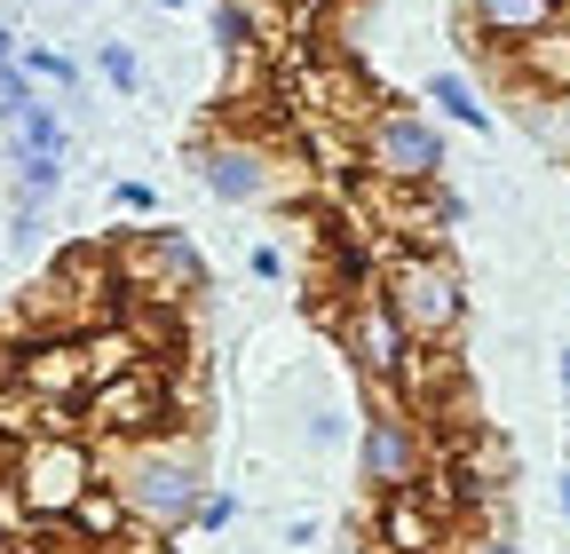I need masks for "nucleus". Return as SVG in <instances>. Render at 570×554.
<instances>
[{"label": "nucleus", "mask_w": 570, "mask_h": 554, "mask_svg": "<svg viewBox=\"0 0 570 554\" xmlns=\"http://www.w3.org/2000/svg\"><path fill=\"white\" fill-rule=\"evenodd\" d=\"M554 499H562V515H570V467H562V483H554Z\"/></svg>", "instance_id": "nucleus-27"}, {"label": "nucleus", "mask_w": 570, "mask_h": 554, "mask_svg": "<svg viewBox=\"0 0 570 554\" xmlns=\"http://www.w3.org/2000/svg\"><path fill=\"white\" fill-rule=\"evenodd\" d=\"M190 175L223 206H269L285 190V159H277V144H262V135H198Z\"/></svg>", "instance_id": "nucleus-9"}, {"label": "nucleus", "mask_w": 570, "mask_h": 554, "mask_svg": "<svg viewBox=\"0 0 570 554\" xmlns=\"http://www.w3.org/2000/svg\"><path fill=\"white\" fill-rule=\"evenodd\" d=\"M56 531H63V538H80V546H127L135 515H127V499L111 492V483H88V492H80V507H71Z\"/></svg>", "instance_id": "nucleus-14"}, {"label": "nucleus", "mask_w": 570, "mask_h": 554, "mask_svg": "<svg viewBox=\"0 0 570 554\" xmlns=\"http://www.w3.org/2000/svg\"><path fill=\"white\" fill-rule=\"evenodd\" d=\"M554 380H562V396H570V349H562V365H554Z\"/></svg>", "instance_id": "nucleus-28"}, {"label": "nucleus", "mask_w": 570, "mask_h": 554, "mask_svg": "<svg viewBox=\"0 0 570 554\" xmlns=\"http://www.w3.org/2000/svg\"><path fill=\"white\" fill-rule=\"evenodd\" d=\"M436 467V436H428V412L404 388H365V428H356V483L381 492H412V483Z\"/></svg>", "instance_id": "nucleus-4"}, {"label": "nucleus", "mask_w": 570, "mask_h": 554, "mask_svg": "<svg viewBox=\"0 0 570 554\" xmlns=\"http://www.w3.org/2000/svg\"><path fill=\"white\" fill-rule=\"evenodd\" d=\"M230 523H238V499L230 492H206L198 499V531H230Z\"/></svg>", "instance_id": "nucleus-22"}, {"label": "nucleus", "mask_w": 570, "mask_h": 554, "mask_svg": "<svg viewBox=\"0 0 570 554\" xmlns=\"http://www.w3.org/2000/svg\"><path fill=\"white\" fill-rule=\"evenodd\" d=\"M428 111H444L452 127H468V135H491V103L475 96V80L468 72H452V63H444V72H428Z\"/></svg>", "instance_id": "nucleus-16"}, {"label": "nucleus", "mask_w": 570, "mask_h": 554, "mask_svg": "<svg viewBox=\"0 0 570 554\" xmlns=\"http://www.w3.org/2000/svg\"><path fill=\"white\" fill-rule=\"evenodd\" d=\"M562 9H570V0H562Z\"/></svg>", "instance_id": "nucleus-30"}, {"label": "nucleus", "mask_w": 570, "mask_h": 554, "mask_svg": "<svg viewBox=\"0 0 570 554\" xmlns=\"http://www.w3.org/2000/svg\"><path fill=\"white\" fill-rule=\"evenodd\" d=\"M0 475L17 483V499L32 507V523L56 531L71 507H80L88 483H104V444L88 428H32V436H17V452H9Z\"/></svg>", "instance_id": "nucleus-3"}, {"label": "nucleus", "mask_w": 570, "mask_h": 554, "mask_svg": "<svg viewBox=\"0 0 570 554\" xmlns=\"http://www.w3.org/2000/svg\"><path fill=\"white\" fill-rule=\"evenodd\" d=\"M111 269H119V301H151V309H190L206 294V254L190 230H127L111 246Z\"/></svg>", "instance_id": "nucleus-7"}, {"label": "nucleus", "mask_w": 570, "mask_h": 554, "mask_svg": "<svg viewBox=\"0 0 570 554\" xmlns=\"http://www.w3.org/2000/svg\"><path fill=\"white\" fill-rule=\"evenodd\" d=\"M333 340H341V357L356 365V380H365V388H404V373H412V357H420V340L396 325V309L381 301V286L348 294V301L333 309Z\"/></svg>", "instance_id": "nucleus-8"}, {"label": "nucleus", "mask_w": 570, "mask_h": 554, "mask_svg": "<svg viewBox=\"0 0 570 554\" xmlns=\"http://www.w3.org/2000/svg\"><path fill=\"white\" fill-rule=\"evenodd\" d=\"M333 554H373V546H333Z\"/></svg>", "instance_id": "nucleus-29"}, {"label": "nucleus", "mask_w": 570, "mask_h": 554, "mask_svg": "<svg viewBox=\"0 0 570 554\" xmlns=\"http://www.w3.org/2000/svg\"><path fill=\"white\" fill-rule=\"evenodd\" d=\"M381 301L396 309V325L420 349H452L468 333V277L444 246H389L381 261Z\"/></svg>", "instance_id": "nucleus-2"}, {"label": "nucleus", "mask_w": 570, "mask_h": 554, "mask_svg": "<svg viewBox=\"0 0 570 554\" xmlns=\"http://www.w3.org/2000/svg\"><path fill=\"white\" fill-rule=\"evenodd\" d=\"M111 206H119V215H159V190L127 175V182H111Z\"/></svg>", "instance_id": "nucleus-21"}, {"label": "nucleus", "mask_w": 570, "mask_h": 554, "mask_svg": "<svg viewBox=\"0 0 570 554\" xmlns=\"http://www.w3.org/2000/svg\"><path fill=\"white\" fill-rule=\"evenodd\" d=\"M515 127L539 144V159L570 167V96H523L515 88Z\"/></svg>", "instance_id": "nucleus-15"}, {"label": "nucleus", "mask_w": 570, "mask_h": 554, "mask_svg": "<svg viewBox=\"0 0 570 554\" xmlns=\"http://www.w3.org/2000/svg\"><path fill=\"white\" fill-rule=\"evenodd\" d=\"M96 80L135 103V96H142V56H135L127 40H96Z\"/></svg>", "instance_id": "nucleus-19"}, {"label": "nucleus", "mask_w": 570, "mask_h": 554, "mask_svg": "<svg viewBox=\"0 0 570 554\" xmlns=\"http://www.w3.org/2000/svg\"><path fill=\"white\" fill-rule=\"evenodd\" d=\"M80 428L96 444H142V436H167L183 428V388H175V365H135V373H111L80 396Z\"/></svg>", "instance_id": "nucleus-6"}, {"label": "nucleus", "mask_w": 570, "mask_h": 554, "mask_svg": "<svg viewBox=\"0 0 570 554\" xmlns=\"http://www.w3.org/2000/svg\"><path fill=\"white\" fill-rule=\"evenodd\" d=\"M246 269H254V277H269V286H277V277H285V254H277V246H254V254H246Z\"/></svg>", "instance_id": "nucleus-24"}, {"label": "nucleus", "mask_w": 570, "mask_h": 554, "mask_svg": "<svg viewBox=\"0 0 570 554\" xmlns=\"http://www.w3.org/2000/svg\"><path fill=\"white\" fill-rule=\"evenodd\" d=\"M341 436H348V412H341V404H309V421H302V444H309V452H333Z\"/></svg>", "instance_id": "nucleus-20"}, {"label": "nucleus", "mask_w": 570, "mask_h": 554, "mask_svg": "<svg viewBox=\"0 0 570 554\" xmlns=\"http://www.w3.org/2000/svg\"><path fill=\"white\" fill-rule=\"evenodd\" d=\"M562 17V0H460V24H468V48H515L531 32H547Z\"/></svg>", "instance_id": "nucleus-13"}, {"label": "nucleus", "mask_w": 570, "mask_h": 554, "mask_svg": "<svg viewBox=\"0 0 570 554\" xmlns=\"http://www.w3.org/2000/svg\"><path fill=\"white\" fill-rule=\"evenodd\" d=\"M17 63H24V80H32V88H56L63 111H80V56H63V48H48V40H24Z\"/></svg>", "instance_id": "nucleus-17"}, {"label": "nucleus", "mask_w": 570, "mask_h": 554, "mask_svg": "<svg viewBox=\"0 0 570 554\" xmlns=\"http://www.w3.org/2000/svg\"><path fill=\"white\" fill-rule=\"evenodd\" d=\"M104 483L127 499L135 531H151V538H175L198 523V499L214 492L206 483V452L167 428V436H142V444H104Z\"/></svg>", "instance_id": "nucleus-1"}, {"label": "nucleus", "mask_w": 570, "mask_h": 554, "mask_svg": "<svg viewBox=\"0 0 570 554\" xmlns=\"http://www.w3.org/2000/svg\"><path fill=\"white\" fill-rule=\"evenodd\" d=\"M373 538H381V554H444L452 515L428 499L420 483H412V492H381L373 499Z\"/></svg>", "instance_id": "nucleus-11"}, {"label": "nucleus", "mask_w": 570, "mask_h": 554, "mask_svg": "<svg viewBox=\"0 0 570 554\" xmlns=\"http://www.w3.org/2000/svg\"><path fill=\"white\" fill-rule=\"evenodd\" d=\"M214 48L223 56H254L262 48V9L254 0H214Z\"/></svg>", "instance_id": "nucleus-18"}, {"label": "nucleus", "mask_w": 570, "mask_h": 554, "mask_svg": "<svg viewBox=\"0 0 570 554\" xmlns=\"http://www.w3.org/2000/svg\"><path fill=\"white\" fill-rule=\"evenodd\" d=\"M151 9H159V17H183V9H198V0H151Z\"/></svg>", "instance_id": "nucleus-26"}, {"label": "nucleus", "mask_w": 570, "mask_h": 554, "mask_svg": "<svg viewBox=\"0 0 570 554\" xmlns=\"http://www.w3.org/2000/svg\"><path fill=\"white\" fill-rule=\"evenodd\" d=\"M460 554H531V546H523L515 531H491V523H483V531H475V538H468Z\"/></svg>", "instance_id": "nucleus-23"}, {"label": "nucleus", "mask_w": 570, "mask_h": 554, "mask_svg": "<svg viewBox=\"0 0 570 554\" xmlns=\"http://www.w3.org/2000/svg\"><path fill=\"white\" fill-rule=\"evenodd\" d=\"M499 72H508L523 96H570V9H562L547 32L499 48Z\"/></svg>", "instance_id": "nucleus-12"}, {"label": "nucleus", "mask_w": 570, "mask_h": 554, "mask_svg": "<svg viewBox=\"0 0 570 554\" xmlns=\"http://www.w3.org/2000/svg\"><path fill=\"white\" fill-rule=\"evenodd\" d=\"M17 48H24V32H17L9 17H0V80H9V72H17Z\"/></svg>", "instance_id": "nucleus-25"}, {"label": "nucleus", "mask_w": 570, "mask_h": 554, "mask_svg": "<svg viewBox=\"0 0 570 554\" xmlns=\"http://www.w3.org/2000/svg\"><path fill=\"white\" fill-rule=\"evenodd\" d=\"M356 151H365V175L389 182V190H428V182H444V159H452L436 111L396 103V96L373 103V119L356 127Z\"/></svg>", "instance_id": "nucleus-5"}, {"label": "nucleus", "mask_w": 570, "mask_h": 554, "mask_svg": "<svg viewBox=\"0 0 570 554\" xmlns=\"http://www.w3.org/2000/svg\"><path fill=\"white\" fill-rule=\"evenodd\" d=\"M9 388L32 404H80L88 396V357H80V333H32L24 349L9 357Z\"/></svg>", "instance_id": "nucleus-10"}]
</instances>
